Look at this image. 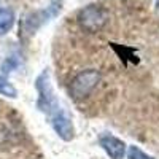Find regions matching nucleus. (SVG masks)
Segmentation results:
<instances>
[{
    "mask_svg": "<svg viewBox=\"0 0 159 159\" xmlns=\"http://www.w3.org/2000/svg\"><path fill=\"white\" fill-rule=\"evenodd\" d=\"M100 81V73L94 69H89L84 70L81 73H78L70 83L69 92H70V97L75 100H83L86 99L92 91L97 88Z\"/></svg>",
    "mask_w": 159,
    "mask_h": 159,
    "instance_id": "nucleus-1",
    "label": "nucleus"
},
{
    "mask_svg": "<svg viewBox=\"0 0 159 159\" xmlns=\"http://www.w3.org/2000/svg\"><path fill=\"white\" fill-rule=\"evenodd\" d=\"M78 22L88 32H99L108 22V13L99 5H89L80 11Z\"/></svg>",
    "mask_w": 159,
    "mask_h": 159,
    "instance_id": "nucleus-2",
    "label": "nucleus"
},
{
    "mask_svg": "<svg viewBox=\"0 0 159 159\" xmlns=\"http://www.w3.org/2000/svg\"><path fill=\"white\" fill-rule=\"evenodd\" d=\"M100 147L107 151V154L111 159H123L124 151H126V145L124 142H121L119 139L113 137V135H102L99 139Z\"/></svg>",
    "mask_w": 159,
    "mask_h": 159,
    "instance_id": "nucleus-3",
    "label": "nucleus"
},
{
    "mask_svg": "<svg viewBox=\"0 0 159 159\" xmlns=\"http://www.w3.org/2000/svg\"><path fill=\"white\" fill-rule=\"evenodd\" d=\"M52 127L56 129V132L64 139V140H70L73 137V126H72V121L70 118L65 115L64 111H57L54 113V116H52Z\"/></svg>",
    "mask_w": 159,
    "mask_h": 159,
    "instance_id": "nucleus-4",
    "label": "nucleus"
},
{
    "mask_svg": "<svg viewBox=\"0 0 159 159\" xmlns=\"http://www.w3.org/2000/svg\"><path fill=\"white\" fill-rule=\"evenodd\" d=\"M15 25V13L10 8H0V37L8 34Z\"/></svg>",
    "mask_w": 159,
    "mask_h": 159,
    "instance_id": "nucleus-5",
    "label": "nucleus"
},
{
    "mask_svg": "<svg viewBox=\"0 0 159 159\" xmlns=\"http://www.w3.org/2000/svg\"><path fill=\"white\" fill-rule=\"evenodd\" d=\"M0 94L7 96V97H16L18 96L16 88L13 86L5 76H0Z\"/></svg>",
    "mask_w": 159,
    "mask_h": 159,
    "instance_id": "nucleus-6",
    "label": "nucleus"
},
{
    "mask_svg": "<svg viewBox=\"0 0 159 159\" xmlns=\"http://www.w3.org/2000/svg\"><path fill=\"white\" fill-rule=\"evenodd\" d=\"M129 159H153V157H150V156H147L145 153H142L139 148L132 147L129 150Z\"/></svg>",
    "mask_w": 159,
    "mask_h": 159,
    "instance_id": "nucleus-7",
    "label": "nucleus"
}]
</instances>
